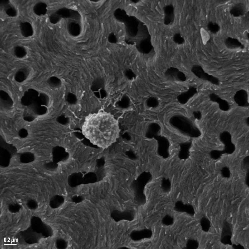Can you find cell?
<instances>
[{
	"instance_id": "15",
	"label": "cell",
	"mask_w": 249,
	"mask_h": 249,
	"mask_svg": "<svg viewBox=\"0 0 249 249\" xmlns=\"http://www.w3.org/2000/svg\"><path fill=\"white\" fill-rule=\"evenodd\" d=\"M208 30L213 34H216L220 31V27L217 23L212 21H209L207 25Z\"/></svg>"
},
{
	"instance_id": "13",
	"label": "cell",
	"mask_w": 249,
	"mask_h": 249,
	"mask_svg": "<svg viewBox=\"0 0 249 249\" xmlns=\"http://www.w3.org/2000/svg\"><path fill=\"white\" fill-rule=\"evenodd\" d=\"M167 71L172 73V76L179 81L184 82L186 80V78L184 73L176 68H170Z\"/></svg>"
},
{
	"instance_id": "10",
	"label": "cell",
	"mask_w": 249,
	"mask_h": 249,
	"mask_svg": "<svg viewBox=\"0 0 249 249\" xmlns=\"http://www.w3.org/2000/svg\"><path fill=\"white\" fill-rule=\"evenodd\" d=\"M1 7L4 9L6 13L9 16L15 17L17 15V11L16 8L12 4H11L8 0H2L0 2Z\"/></svg>"
},
{
	"instance_id": "12",
	"label": "cell",
	"mask_w": 249,
	"mask_h": 249,
	"mask_svg": "<svg viewBox=\"0 0 249 249\" xmlns=\"http://www.w3.org/2000/svg\"><path fill=\"white\" fill-rule=\"evenodd\" d=\"M47 5L44 2H40L35 4L33 10L35 14L39 16H44L47 11Z\"/></svg>"
},
{
	"instance_id": "5",
	"label": "cell",
	"mask_w": 249,
	"mask_h": 249,
	"mask_svg": "<svg viewBox=\"0 0 249 249\" xmlns=\"http://www.w3.org/2000/svg\"><path fill=\"white\" fill-rule=\"evenodd\" d=\"M197 92L196 87L194 86H190L186 91L178 95V100L181 104H185Z\"/></svg>"
},
{
	"instance_id": "11",
	"label": "cell",
	"mask_w": 249,
	"mask_h": 249,
	"mask_svg": "<svg viewBox=\"0 0 249 249\" xmlns=\"http://www.w3.org/2000/svg\"><path fill=\"white\" fill-rule=\"evenodd\" d=\"M20 29L21 35L25 37L32 36L33 34L32 26L29 22H24L20 24Z\"/></svg>"
},
{
	"instance_id": "16",
	"label": "cell",
	"mask_w": 249,
	"mask_h": 249,
	"mask_svg": "<svg viewBox=\"0 0 249 249\" xmlns=\"http://www.w3.org/2000/svg\"><path fill=\"white\" fill-rule=\"evenodd\" d=\"M200 34L202 43L205 45L210 40V35L203 28H201L200 29Z\"/></svg>"
},
{
	"instance_id": "17",
	"label": "cell",
	"mask_w": 249,
	"mask_h": 249,
	"mask_svg": "<svg viewBox=\"0 0 249 249\" xmlns=\"http://www.w3.org/2000/svg\"><path fill=\"white\" fill-rule=\"evenodd\" d=\"M21 158L22 162L28 163L33 160L34 156L30 153H24L21 155Z\"/></svg>"
},
{
	"instance_id": "14",
	"label": "cell",
	"mask_w": 249,
	"mask_h": 249,
	"mask_svg": "<svg viewBox=\"0 0 249 249\" xmlns=\"http://www.w3.org/2000/svg\"><path fill=\"white\" fill-rule=\"evenodd\" d=\"M14 53L17 57L20 58L24 57L27 54V51L25 48L20 46H17L14 48Z\"/></svg>"
},
{
	"instance_id": "8",
	"label": "cell",
	"mask_w": 249,
	"mask_h": 249,
	"mask_svg": "<svg viewBox=\"0 0 249 249\" xmlns=\"http://www.w3.org/2000/svg\"><path fill=\"white\" fill-rule=\"evenodd\" d=\"M224 44L228 49L231 50L242 49L245 48L244 44L238 39L235 38H227L225 40Z\"/></svg>"
},
{
	"instance_id": "1",
	"label": "cell",
	"mask_w": 249,
	"mask_h": 249,
	"mask_svg": "<svg viewBox=\"0 0 249 249\" xmlns=\"http://www.w3.org/2000/svg\"><path fill=\"white\" fill-rule=\"evenodd\" d=\"M82 130L91 143L102 149L107 148L115 143L120 132L117 120L110 113L104 111L87 115Z\"/></svg>"
},
{
	"instance_id": "9",
	"label": "cell",
	"mask_w": 249,
	"mask_h": 249,
	"mask_svg": "<svg viewBox=\"0 0 249 249\" xmlns=\"http://www.w3.org/2000/svg\"><path fill=\"white\" fill-rule=\"evenodd\" d=\"M246 11V6L243 2L237 3L230 9L229 12L233 16L236 17L243 16Z\"/></svg>"
},
{
	"instance_id": "18",
	"label": "cell",
	"mask_w": 249,
	"mask_h": 249,
	"mask_svg": "<svg viewBox=\"0 0 249 249\" xmlns=\"http://www.w3.org/2000/svg\"><path fill=\"white\" fill-rule=\"evenodd\" d=\"M173 40L175 43L179 45L183 44L185 41V39L179 33H176L174 35Z\"/></svg>"
},
{
	"instance_id": "19",
	"label": "cell",
	"mask_w": 249,
	"mask_h": 249,
	"mask_svg": "<svg viewBox=\"0 0 249 249\" xmlns=\"http://www.w3.org/2000/svg\"><path fill=\"white\" fill-rule=\"evenodd\" d=\"M60 19V17L55 12L52 13L49 16V21L53 24L58 23Z\"/></svg>"
},
{
	"instance_id": "21",
	"label": "cell",
	"mask_w": 249,
	"mask_h": 249,
	"mask_svg": "<svg viewBox=\"0 0 249 249\" xmlns=\"http://www.w3.org/2000/svg\"><path fill=\"white\" fill-rule=\"evenodd\" d=\"M193 114L195 117L197 119H199L201 117V112L199 111L193 112Z\"/></svg>"
},
{
	"instance_id": "20",
	"label": "cell",
	"mask_w": 249,
	"mask_h": 249,
	"mask_svg": "<svg viewBox=\"0 0 249 249\" xmlns=\"http://www.w3.org/2000/svg\"><path fill=\"white\" fill-rule=\"evenodd\" d=\"M26 73H25L24 69H21L19 70L16 74V77H18L17 78L18 81L20 82L23 81L25 79L26 77Z\"/></svg>"
},
{
	"instance_id": "6",
	"label": "cell",
	"mask_w": 249,
	"mask_h": 249,
	"mask_svg": "<svg viewBox=\"0 0 249 249\" xmlns=\"http://www.w3.org/2000/svg\"><path fill=\"white\" fill-rule=\"evenodd\" d=\"M209 98L213 102L217 103L219 109L222 110L226 111L230 109V105L228 102L225 100L220 97L215 93H212L209 95Z\"/></svg>"
},
{
	"instance_id": "3",
	"label": "cell",
	"mask_w": 249,
	"mask_h": 249,
	"mask_svg": "<svg viewBox=\"0 0 249 249\" xmlns=\"http://www.w3.org/2000/svg\"><path fill=\"white\" fill-rule=\"evenodd\" d=\"M191 71L199 78L208 81L218 86L219 84V80L218 78L205 72L200 65H193L191 68Z\"/></svg>"
},
{
	"instance_id": "4",
	"label": "cell",
	"mask_w": 249,
	"mask_h": 249,
	"mask_svg": "<svg viewBox=\"0 0 249 249\" xmlns=\"http://www.w3.org/2000/svg\"><path fill=\"white\" fill-rule=\"evenodd\" d=\"M234 100L237 105L240 107L249 106L248 95L244 89H241L236 92L234 96Z\"/></svg>"
},
{
	"instance_id": "2",
	"label": "cell",
	"mask_w": 249,
	"mask_h": 249,
	"mask_svg": "<svg viewBox=\"0 0 249 249\" xmlns=\"http://www.w3.org/2000/svg\"><path fill=\"white\" fill-rule=\"evenodd\" d=\"M121 19L125 24L127 42L134 46L139 53L148 54L154 50L151 36L146 24L136 17L123 11Z\"/></svg>"
},
{
	"instance_id": "7",
	"label": "cell",
	"mask_w": 249,
	"mask_h": 249,
	"mask_svg": "<svg viewBox=\"0 0 249 249\" xmlns=\"http://www.w3.org/2000/svg\"><path fill=\"white\" fill-rule=\"evenodd\" d=\"M164 23L166 25H169L174 22L175 18L174 8L172 5L166 6L164 9Z\"/></svg>"
}]
</instances>
